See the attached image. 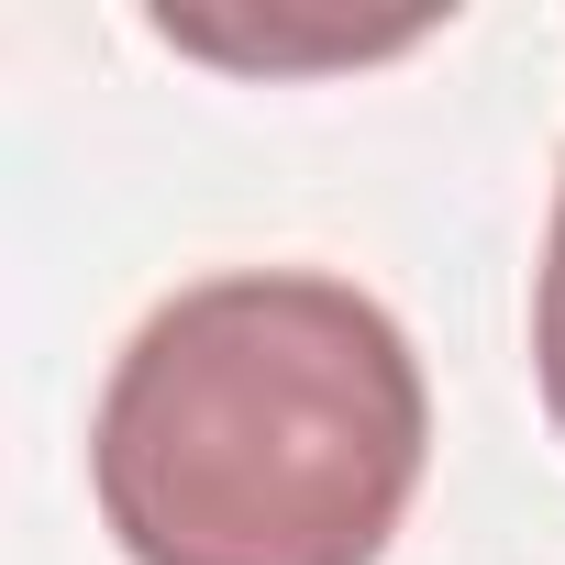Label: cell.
I'll return each mask as SVG.
<instances>
[{
  "label": "cell",
  "instance_id": "7a4b0ae2",
  "mask_svg": "<svg viewBox=\"0 0 565 565\" xmlns=\"http://www.w3.org/2000/svg\"><path fill=\"white\" fill-rule=\"evenodd\" d=\"M532 377H543V422L565 433V178H554L543 266H532Z\"/></svg>",
  "mask_w": 565,
  "mask_h": 565
},
{
  "label": "cell",
  "instance_id": "6da1fadb",
  "mask_svg": "<svg viewBox=\"0 0 565 565\" xmlns=\"http://www.w3.org/2000/svg\"><path fill=\"white\" fill-rule=\"evenodd\" d=\"M422 466V355L322 266H222L156 300L89 411V499L122 565H377Z\"/></svg>",
  "mask_w": 565,
  "mask_h": 565
}]
</instances>
